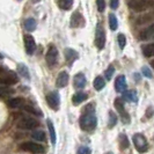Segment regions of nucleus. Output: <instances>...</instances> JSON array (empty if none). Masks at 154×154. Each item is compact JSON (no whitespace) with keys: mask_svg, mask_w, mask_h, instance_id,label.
Returning <instances> with one entry per match:
<instances>
[{"mask_svg":"<svg viewBox=\"0 0 154 154\" xmlns=\"http://www.w3.org/2000/svg\"><path fill=\"white\" fill-rule=\"evenodd\" d=\"M95 45L99 50H102L106 45V34L101 24H97L95 32Z\"/></svg>","mask_w":154,"mask_h":154,"instance_id":"7","label":"nucleus"},{"mask_svg":"<svg viewBox=\"0 0 154 154\" xmlns=\"http://www.w3.org/2000/svg\"><path fill=\"white\" fill-rule=\"evenodd\" d=\"M132 140H133V144H134L136 149L138 151L139 153H144L147 149L148 144H147L146 137H145L144 134H141V133H136V134L133 136Z\"/></svg>","mask_w":154,"mask_h":154,"instance_id":"3","label":"nucleus"},{"mask_svg":"<svg viewBox=\"0 0 154 154\" xmlns=\"http://www.w3.org/2000/svg\"><path fill=\"white\" fill-rule=\"evenodd\" d=\"M45 60L49 66H54L57 64V60H58V50H57V48L54 45H50L48 52H46Z\"/></svg>","mask_w":154,"mask_h":154,"instance_id":"9","label":"nucleus"},{"mask_svg":"<svg viewBox=\"0 0 154 154\" xmlns=\"http://www.w3.org/2000/svg\"><path fill=\"white\" fill-rule=\"evenodd\" d=\"M151 65H152V67H153V69H154V60H153V62H152V63H151Z\"/></svg>","mask_w":154,"mask_h":154,"instance_id":"40","label":"nucleus"},{"mask_svg":"<svg viewBox=\"0 0 154 154\" xmlns=\"http://www.w3.org/2000/svg\"><path fill=\"white\" fill-rule=\"evenodd\" d=\"M91 148H88V147L86 146H81L79 149H78V154H91Z\"/></svg>","mask_w":154,"mask_h":154,"instance_id":"38","label":"nucleus"},{"mask_svg":"<svg viewBox=\"0 0 154 154\" xmlns=\"http://www.w3.org/2000/svg\"><path fill=\"white\" fill-rule=\"evenodd\" d=\"M46 102L49 104V107L54 110H58L59 109V104H60V96L58 92H50L46 95Z\"/></svg>","mask_w":154,"mask_h":154,"instance_id":"8","label":"nucleus"},{"mask_svg":"<svg viewBox=\"0 0 154 154\" xmlns=\"http://www.w3.org/2000/svg\"><path fill=\"white\" fill-rule=\"evenodd\" d=\"M114 73H115V69H114V66L112 65H110L108 69H107V71H106V78L108 79V80H110L111 78H112V75H114Z\"/></svg>","mask_w":154,"mask_h":154,"instance_id":"33","label":"nucleus"},{"mask_svg":"<svg viewBox=\"0 0 154 154\" xmlns=\"http://www.w3.org/2000/svg\"><path fill=\"white\" fill-rule=\"evenodd\" d=\"M109 128L111 129V128H114L116 124H117V115H116L114 111H109Z\"/></svg>","mask_w":154,"mask_h":154,"instance_id":"30","label":"nucleus"},{"mask_svg":"<svg viewBox=\"0 0 154 154\" xmlns=\"http://www.w3.org/2000/svg\"><path fill=\"white\" fill-rule=\"evenodd\" d=\"M117 42H118V45L121 49H124V46L126 44V37L124 36L123 34H119L118 37H117Z\"/></svg>","mask_w":154,"mask_h":154,"instance_id":"31","label":"nucleus"},{"mask_svg":"<svg viewBox=\"0 0 154 154\" xmlns=\"http://www.w3.org/2000/svg\"><path fill=\"white\" fill-rule=\"evenodd\" d=\"M119 6V0H110V7L111 9H117Z\"/></svg>","mask_w":154,"mask_h":154,"instance_id":"39","label":"nucleus"},{"mask_svg":"<svg viewBox=\"0 0 154 154\" xmlns=\"http://www.w3.org/2000/svg\"><path fill=\"white\" fill-rule=\"evenodd\" d=\"M96 6H97V9L99 12H104L106 9V1L104 0H96Z\"/></svg>","mask_w":154,"mask_h":154,"instance_id":"34","label":"nucleus"},{"mask_svg":"<svg viewBox=\"0 0 154 154\" xmlns=\"http://www.w3.org/2000/svg\"><path fill=\"white\" fill-rule=\"evenodd\" d=\"M129 145H130V143H129V139L126 137V134L121 133L119 134V147H121V149H126L129 147Z\"/></svg>","mask_w":154,"mask_h":154,"instance_id":"26","label":"nucleus"},{"mask_svg":"<svg viewBox=\"0 0 154 154\" xmlns=\"http://www.w3.org/2000/svg\"><path fill=\"white\" fill-rule=\"evenodd\" d=\"M46 124H48V129H49V132H50L51 143H52V145H54L56 141H57V136H56V130H54V123H52L51 119H48V121H46Z\"/></svg>","mask_w":154,"mask_h":154,"instance_id":"19","label":"nucleus"},{"mask_svg":"<svg viewBox=\"0 0 154 154\" xmlns=\"http://www.w3.org/2000/svg\"><path fill=\"white\" fill-rule=\"evenodd\" d=\"M1 72H2V69H0V73H1Z\"/></svg>","mask_w":154,"mask_h":154,"instance_id":"42","label":"nucleus"},{"mask_svg":"<svg viewBox=\"0 0 154 154\" xmlns=\"http://www.w3.org/2000/svg\"><path fill=\"white\" fill-rule=\"evenodd\" d=\"M123 100L128 102H137V92L136 91H126L123 93Z\"/></svg>","mask_w":154,"mask_h":154,"instance_id":"22","label":"nucleus"},{"mask_svg":"<svg viewBox=\"0 0 154 154\" xmlns=\"http://www.w3.org/2000/svg\"><path fill=\"white\" fill-rule=\"evenodd\" d=\"M139 37H140L141 41H146V39L153 38L154 37V24L149 26V27L146 28V29H144V30L140 32Z\"/></svg>","mask_w":154,"mask_h":154,"instance_id":"17","label":"nucleus"},{"mask_svg":"<svg viewBox=\"0 0 154 154\" xmlns=\"http://www.w3.org/2000/svg\"><path fill=\"white\" fill-rule=\"evenodd\" d=\"M7 104L9 108H20L24 104V101L22 99H20V97H14V99L8 100Z\"/></svg>","mask_w":154,"mask_h":154,"instance_id":"23","label":"nucleus"},{"mask_svg":"<svg viewBox=\"0 0 154 154\" xmlns=\"http://www.w3.org/2000/svg\"><path fill=\"white\" fill-rule=\"evenodd\" d=\"M114 104H115V108L117 110V112L121 115L122 117V121H123V123L125 124H129L130 123V116L129 114L125 111V109H124V100L123 99H116L115 102H114Z\"/></svg>","mask_w":154,"mask_h":154,"instance_id":"6","label":"nucleus"},{"mask_svg":"<svg viewBox=\"0 0 154 154\" xmlns=\"http://www.w3.org/2000/svg\"><path fill=\"white\" fill-rule=\"evenodd\" d=\"M72 5H73V0H58V6L64 11L71 9Z\"/></svg>","mask_w":154,"mask_h":154,"instance_id":"28","label":"nucleus"},{"mask_svg":"<svg viewBox=\"0 0 154 154\" xmlns=\"http://www.w3.org/2000/svg\"><path fill=\"white\" fill-rule=\"evenodd\" d=\"M71 27L72 28H79V27H82L85 24V20H84V16L81 15L79 12L73 13V15L71 17Z\"/></svg>","mask_w":154,"mask_h":154,"instance_id":"11","label":"nucleus"},{"mask_svg":"<svg viewBox=\"0 0 154 154\" xmlns=\"http://www.w3.org/2000/svg\"><path fill=\"white\" fill-rule=\"evenodd\" d=\"M23 42H24V48H26V52L28 54H32L35 52L36 49V42L31 35H24L23 36Z\"/></svg>","mask_w":154,"mask_h":154,"instance_id":"10","label":"nucleus"},{"mask_svg":"<svg viewBox=\"0 0 154 154\" xmlns=\"http://www.w3.org/2000/svg\"><path fill=\"white\" fill-rule=\"evenodd\" d=\"M38 126V122L31 117H23L17 122V128L22 130H34Z\"/></svg>","mask_w":154,"mask_h":154,"instance_id":"5","label":"nucleus"},{"mask_svg":"<svg viewBox=\"0 0 154 154\" xmlns=\"http://www.w3.org/2000/svg\"><path fill=\"white\" fill-rule=\"evenodd\" d=\"M21 149L26 151V152H29V153L34 154H43L44 153V147L42 145H39L37 143H31V141H27V143H23L22 145L20 146Z\"/></svg>","mask_w":154,"mask_h":154,"instance_id":"4","label":"nucleus"},{"mask_svg":"<svg viewBox=\"0 0 154 154\" xmlns=\"http://www.w3.org/2000/svg\"><path fill=\"white\" fill-rule=\"evenodd\" d=\"M143 54L145 57H154V43L143 46Z\"/></svg>","mask_w":154,"mask_h":154,"instance_id":"25","label":"nucleus"},{"mask_svg":"<svg viewBox=\"0 0 154 154\" xmlns=\"http://www.w3.org/2000/svg\"><path fill=\"white\" fill-rule=\"evenodd\" d=\"M0 59H4V56H2L1 54H0Z\"/></svg>","mask_w":154,"mask_h":154,"instance_id":"41","label":"nucleus"},{"mask_svg":"<svg viewBox=\"0 0 154 154\" xmlns=\"http://www.w3.org/2000/svg\"><path fill=\"white\" fill-rule=\"evenodd\" d=\"M115 89L117 93H124L126 91V80L124 75H118L115 80Z\"/></svg>","mask_w":154,"mask_h":154,"instance_id":"13","label":"nucleus"},{"mask_svg":"<svg viewBox=\"0 0 154 154\" xmlns=\"http://www.w3.org/2000/svg\"><path fill=\"white\" fill-rule=\"evenodd\" d=\"M17 72H19V74L22 78H26L27 80L30 79L29 69H28V67H27L24 64H19V65H17Z\"/></svg>","mask_w":154,"mask_h":154,"instance_id":"21","label":"nucleus"},{"mask_svg":"<svg viewBox=\"0 0 154 154\" xmlns=\"http://www.w3.org/2000/svg\"><path fill=\"white\" fill-rule=\"evenodd\" d=\"M64 54H65L66 62L69 63V64H73V63L78 59V57H79V54H78L77 51H75L74 49H69V48L65 49V52H64Z\"/></svg>","mask_w":154,"mask_h":154,"instance_id":"16","label":"nucleus"},{"mask_svg":"<svg viewBox=\"0 0 154 154\" xmlns=\"http://www.w3.org/2000/svg\"><path fill=\"white\" fill-rule=\"evenodd\" d=\"M13 91L9 89L7 86L5 85H1L0 86V95H6V94H12Z\"/></svg>","mask_w":154,"mask_h":154,"instance_id":"36","label":"nucleus"},{"mask_svg":"<svg viewBox=\"0 0 154 154\" xmlns=\"http://www.w3.org/2000/svg\"><path fill=\"white\" fill-rule=\"evenodd\" d=\"M86 100H87V94L84 92L75 93V94L73 95V97H72V101H73L74 104H80V103H82V102Z\"/></svg>","mask_w":154,"mask_h":154,"instance_id":"20","label":"nucleus"},{"mask_svg":"<svg viewBox=\"0 0 154 154\" xmlns=\"http://www.w3.org/2000/svg\"><path fill=\"white\" fill-rule=\"evenodd\" d=\"M23 109L24 110H27V111H29V112H31V114H36V115H41V112L39 111H37L35 108H32L31 106H26V104H23L22 106Z\"/></svg>","mask_w":154,"mask_h":154,"instance_id":"37","label":"nucleus"},{"mask_svg":"<svg viewBox=\"0 0 154 154\" xmlns=\"http://www.w3.org/2000/svg\"><path fill=\"white\" fill-rule=\"evenodd\" d=\"M129 7L134 12H141V11L154 7V1L152 0H130Z\"/></svg>","mask_w":154,"mask_h":154,"instance_id":"2","label":"nucleus"},{"mask_svg":"<svg viewBox=\"0 0 154 154\" xmlns=\"http://www.w3.org/2000/svg\"><path fill=\"white\" fill-rule=\"evenodd\" d=\"M17 82V77H16L14 73H9L5 77L0 78V85H5V86H12Z\"/></svg>","mask_w":154,"mask_h":154,"instance_id":"14","label":"nucleus"},{"mask_svg":"<svg viewBox=\"0 0 154 154\" xmlns=\"http://www.w3.org/2000/svg\"><path fill=\"white\" fill-rule=\"evenodd\" d=\"M73 85L77 89H82L86 86V77L84 73H78L73 79Z\"/></svg>","mask_w":154,"mask_h":154,"instance_id":"15","label":"nucleus"},{"mask_svg":"<svg viewBox=\"0 0 154 154\" xmlns=\"http://www.w3.org/2000/svg\"><path fill=\"white\" fill-rule=\"evenodd\" d=\"M154 17V14H147V15L143 16V17H140L138 21H137V23H139V24H143V23H147L148 21H151L152 19Z\"/></svg>","mask_w":154,"mask_h":154,"instance_id":"32","label":"nucleus"},{"mask_svg":"<svg viewBox=\"0 0 154 154\" xmlns=\"http://www.w3.org/2000/svg\"><path fill=\"white\" fill-rule=\"evenodd\" d=\"M80 128L84 130V131H93L95 128H96V124H97V119H96V116L94 112V107L93 104H88L85 109H84V114L80 117Z\"/></svg>","mask_w":154,"mask_h":154,"instance_id":"1","label":"nucleus"},{"mask_svg":"<svg viewBox=\"0 0 154 154\" xmlns=\"http://www.w3.org/2000/svg\"><path fill=\"white\" fill-rule=\"evenodd\" d=\"M141 72H143V74L145 75V78H148V79H152V78H153V74H152L151 69H148L147 66H144V67L141 69Z\"/></svg>","mask_w":154,"mask_h":154,"instance_id":"35","label":"nucleus"},{"mask_svg":"<svg viewBox=\"0 0 154 154\" xmlns=\"http://www.w3.org/2000/svg\"><path fill=\"white\" fill-rule=\"evenodd\" d=\"M31 138L36 140V141H44L45 140V133H44V131H41V130L34 131L31 133Z\"/></svg>","mask_w":154,"mask_h":154,"instance_id":"27","label":"nucleus"},{"mask_svg":"<svg viewBox=\"0 0 154 154\" xmlns=\"http://www.w3.org/2000/svg\"><path fill=\"white\" fill-rule=\"evenodd\" d=\"M23 26H24V29L28 31H34L36 29V27H37V22H36V20L35 19H32V17H28L24 23H23Z\"/></svg>","mask_w":154,"mask_h":154,"instance_id":"18","label":"nucleus"},{"mask_svg":"<svg viewBox=\"0 0 154 154\" xmlns=\"http://www.w3.org/2000/svg\"><path fill=\"white\" fill-rule=\"evenodd\" d=\"M109 26L111 30H116L118 27V22H117V17L115 14H110L109 15Z\"/></svg>","mask_w":154,"mask_h":154,"instance_id":"29","label":"nucleus"},{"mask_svg":"<svg viewBox=\"0 0 154 154\" xmlns=\"http://www.w3.org/2000/svg\"><path fill=\"white\" fill-rule=\"evenodd\" d=\"M19 1H21V0H19Z\"/></svg>","mask_w":154,"mask_h":154,"instance_id":"43","label":"nucleus"},{"mask_svg":"<svg viewBox=\"0 0 154 154\" xmlns=\"http://www.w3.org/2000/svg\"><path fill=\"white\" fill-rule=\"evenodd\" d=\"M69 80V73H67L66 71H62V72L58 74V77H57L56 85H57L58 88H64V87H66V86H67Z\"/></svg>","mask_w":154,"mask_h":154,"instance_id":"12","label":"nucleus"},{"mask_svg":"<svg viewBox=\"0 0 154 154\" xmlns=\"http://www.w3.org/2000/svg\"><path fill=\"white\" fill-rule=\"evenodd\" d=\"M104 86H106V81H104V79L102 77H96L95 78V80H94V88L96 89V91H102L103 88H104Z\"/></svg>","mask_w":154,"mask_h":154,"instance_id":"24","label":"nucleus"}]
</instances>
